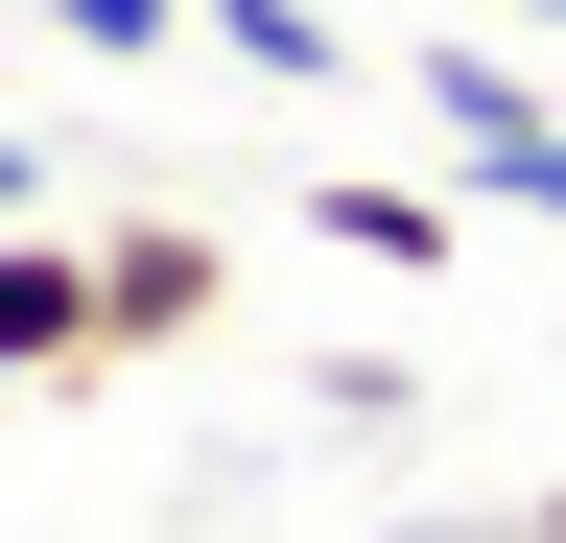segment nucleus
<instances>
[{
    "mask_svg": "<svg viewBox=\"0 0 566 543\" xmlns=\"http://www.w3.org/2000/svg\"><path fill=\"white\" fill-rule=\"evenodd\" d=\"M401 95L449 118V166L495 189V213H566V118L520 95V48H472V24H424V48H401Z\"/></svg>",
    "mask_w": 566,
    "mask_h": 543,
    "instance_id": "1",
    "label": "nucleus"
},
{
    "mask_svg": "<svg viewBox=\"0 0 566 543\" xmlns=\"http://www.w3.org/2000/svg\"><path fill=\"white\" fill-rule=\"evenodd\" d=\"M95 355H118V307H95V237L0 213V378H95Z\"/></svg>",
    "mask_w": 566,
    "mask_h": 543,
    "instance_id": "2",
    "label": "nucleus"
},
{
    "mask_svg": "<svg viewBox=\"0 0 566 543\" xmlns=\"http://www.w3.org/2000/svg\"><path fill=\"white\" fill-rule=\"evenodd\" d=\"M95 307H118V355L212 331V237H189V213H118V237H95Z\"/></svg>",
    "mask_w": 566,
    "mask_h": 543,
    "instance_id": "3",
    "label": "nucleus"
},
{
    "mask_svg": "<svg viewBox=\"0 0 566 543\" xmlns=\"http://www.w3.org/2000/svg\"><path fill=\"white\" fill-rule=\"evenodd\" d=\"M307 237H331V260H378V284H424V260H449L472 213H449V189H378V166H331V189H307Z\"/></svg>",
    "mask_w": 566,
    "mask_h": 543,
    "instance_id": "4",
    "label": "nucleus"
},
{
    "mask_svg": "<svg viewBox=\"0 0 566 543\" xmlns=\"http://www.w3.org/2000/svg\"><path fill=\"white\" fill-rule=\"evenodd\" d=\"M212 48H237V72H283V95H331V72H354L331 0H212Z\"/></svg>",
    "mask_w": 566,
    "mask_h": 543,
    "instance_id": "5",
    "label": "nucleus"
},
{
    "mask_svg": "<svg viewBox=\"0 0 566 543\" xmlns=\"http://www.w3.org/2000/svg\"><path fill=\"white\" fill-rule=\"evenodd\" d=\"M48 24H71V48H118V72H142V48H189V24H212V0H48Z\"/></svg>",
    "mask_w": 566,
    "mask_h": 543,
    "instance_id": "6",
    "label": "nucleus"
}]
</instances>
